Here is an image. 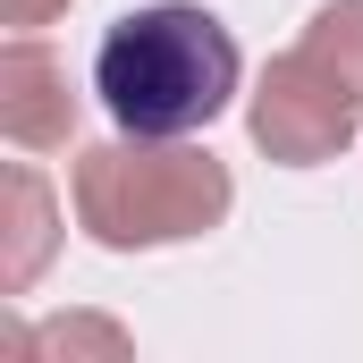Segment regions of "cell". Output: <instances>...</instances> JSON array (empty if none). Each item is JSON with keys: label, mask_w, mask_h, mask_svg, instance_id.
Segmentation results:
<instances>
[{"label": "cell", "mask_w": 363, "mask_h": 363, "mask_svg": "<svg viewBox=\"0 0 363 363\" xmlns=\"http://www.w3.org/2000/svg\"><path fill=\"white\" fill-rule=\"evenodd\" d=\"M237 34L203 0H152L127 9L93 43V93L118 118V135H203L237 101Z\"/></svg>", "instance_id": "cell-1"}, {"label": "cell", "mask_w": 363, "mask_h": 363, "mask_svg": "<svg viewBox=\"0 0 363 363\" xmlns=\"http://www.w3.org/2000/svg\"><path fill=\"white\" fill-rule=\"evenodd\" d=\"M228 203H237L228 161L186 135H118V144L77 152V228L110 254L211 237L228 220Z\"/></svg>", "instance_id": "cell-2"}, {"label": "cell", "mask_w": 363, "mask_h": 363, "mask_svg": "<svg viewBox=\"0 0 363 363\" xmlns=\"http://www.w3.org/2000/svg\"><path fill=\"white\" fill-rule=\"evenodd\" d=\"M355 118H363V101L338 85L304 43H296V51H279L271 68H262L254 110H245L254 144L271 152L279 169H321V161H338V152L355 144Z\"/></svg>", "instance_id": "cell-3"}, {"label": "cell", "mask_w": 363, "mask_h": 363, "mask_svg": "<svg viewBox=\"0 0 363 363\" xmlns=\"http://www.w3.org/2000/svg\"><path fill=\"white\" fill-rule=\"evenodd\" d=\"M0 135L17 152H60L77 135V93H68V60L34 34H17L0 51Z\"/></svg>", "instance_id": "cell-4"}, {"label": "cell", "mask_w": 363, "mask_h": 363, "mask_svg": "<svg viewBox=\"0 0 363 363\" xmlns=\"http://www.w3.org/2000/svg\"><path fill=\"white\" fill-rule=\"evenodd\" d=\"M0 203H9V228H0V287L9 296H26L43 262H51V245H60V211H51V186L34 178L26 161L0 178Z\"/></svg>", "instance_id": "cell-5"}, {"label": "cell", "mask_w": 363, "mask_h": 363, "mask_svg": "<svg viewBox=\"0 0 363 363\" xmlns=\"http://www.w3.org/2000/svg\"><path fill=\"white\" fill-rule=\"evenodd\" d=\"M304 51H313V60H321V68L363 101V0H330V9H313Z\"/></svg>", "instance_id": "cell-6"}, {"label": "cell", "mask_w": 363, "mask_h": 363, "mask_svg": "<svg viewBox=\"0 0 363 363\" xmlns=\"http://www.w3.org/2000/svg\"><path fill=\"white\" fill-rule=\"evenodd\" d=\"M26 347H51V355H77V347H101V355H127V330H118V321H51V330H34Z\"/></svg>", "instance_id": "cell-7"}, {"label": "cell", "mask_w": 363, "mask_h": 363, "mask_svg": "<svg viewBox=\"0 0 363 363\" xmlns=\"http://www.w3.org/2000/svg\"><path fill=\"white\" fill-rule=\"evenodd\" d=\"M0 9H9V26H17V34H34V26H51L68 0H0Z\"/></svg>", "instance_id": "cell-8"}]
</instances>
